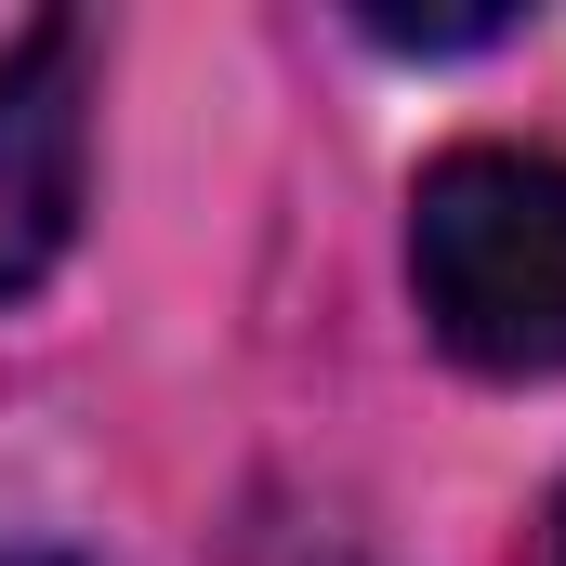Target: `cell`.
I'll use <instances>...</instances> for the list:
<instances>
[{"label": "cell", "instance_id": "6da1fadb", "mask_svg": "<svg viewBox=\"0 0 566 566\" xmlns=\"http://www.w3.org/2000/svg\"><path fill=\"white\" fill-rule=\"evenodd\" d=\"M409 290L461 369H488V382L566 369V158L554 145H448L409 185Z\"/></svg>", "mask_w": 566, "mask_h": 566}, {"label": "cell", "instance_id": "7a4b0ae2", "mask_svg": "<svg viewBox=\"0 0 566 566\" xmlns=\"http://www.w3.org/2000/svg\"><path fill=\"white\" fill-rule=\"evenodd\" d=\"M80 171H93V119H80V27H27L0 40V290L53 277V251L80 238Z\"/></svg>", "mask_w": 566, "mask_h": 566}, {"label": "cell", "instance_id": "277c9868", "mask_svg": "<svg viewBox=\"0 0 566 566\" xmlns=\"http://www.w3.org/2000/svg\"><path fill=\"white\" fill-rule=\"evenodd\" d=\"M0 566H53V554H0Z\"/></svg>", "mask_w": 566, "mask_h": 566}, {"label": "cell", "instance_id": "3957f363", "mask_svg": "<svg viewBox=\"0 0 566 566\" xmlns=\"http://www.w3.org/2000/svg\"><path fill=\"white\" fill-rule=\"evenodd\" d=\"M541 566H566V501H554V554H541Z\"/></svg>", "mask_w": 566, "mask_h": 566}]
</instances>
